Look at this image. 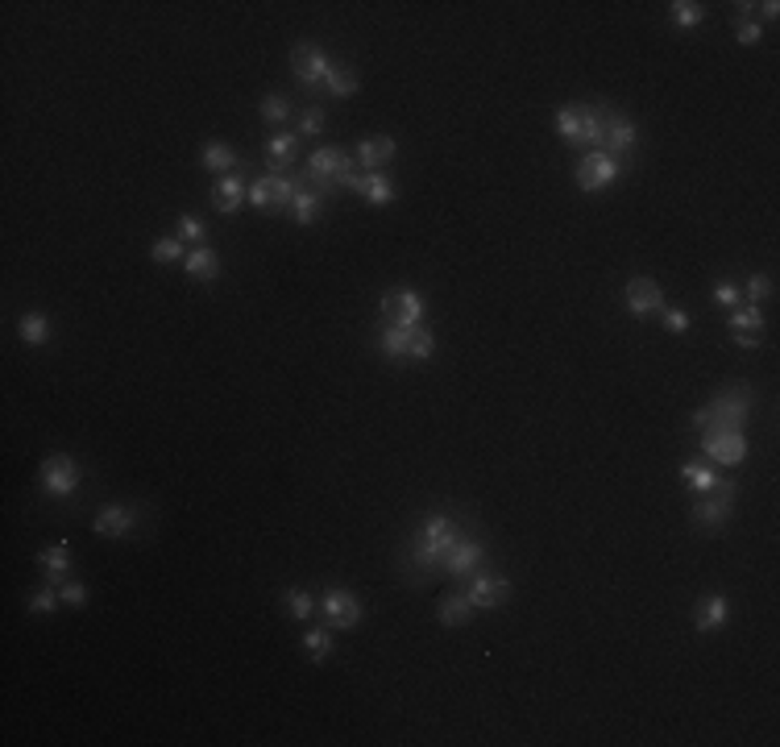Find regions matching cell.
Segmentation results:
<instances>
[{
  "label": "cell",
  "mask_w": 780,
  "mask_h": 747,
  "mask_svg": "<svg viewBox=\"0 0 780 747\" xmlns=\"http://www.w3.org/2000/svg\"><path fill=\"white\" fill-rule=\"evenodd\" d=\"M17 332H21V340L30 349H42L46 340H50V320H46L42 312H25V316L17 320Z\"/></svg>",
  "instance_id": "cell-26"
},
{
  "label": "cell",
  "mask_w": 780,
  "mask_h": 747,
  "mask_svg": "<svg viewBox=\"0 0 780 747\" xmlns=\"http://www.w3.org/2000/svg\"><path fill=\"white\" fill-rule=\"evenodd\" d=\"M735 345L739 349H759V337L756 332H735Z\"/></svg>",
  "instance_id": "cell-47"
},
{
  "label": "cell",
  "mask_w": 780,
  "mask_h": 747,
  "mask_svg": "<svg viewBox=\"0 0 780 747\" xmlns=\"http://www.w3.org/2000/svg\"><path fill=\"white\" fill-rule=\"evenodd\" d=\"M283 606H287V614H291V619H312V614L320 611L316 598H312L307 589H287V594H283Z\"/></svg>",
  "instance_id": "cell-32"
},
{
  "label": "cell",
  "mask_w": 780,
  "mask_h": 747,
  "mask_svg": "<svg viewBox=\"0 0 780 747\" xmlns=\"http://www.w3.org/2000/svg\"><path fill=\"white\" fill-rule=\"evenodd\" d=\"M295 150H299V133H291V129H279V133L266 137V159L295 162Z\"/></svg>",
  "instance_id": "cell-31"
},
{
  "label": "cell",
  "mask_w": 780,
  "mask_h": 747,
  "mask_svg": "<svg viewBox=\"0 0 780 747\" xmlns=\"http://www.w3.org/2000/svg\"><path fill=\"white\" fill-rule=\"evenodd\" d=\"M38 565L46 569V581H50V586H63V581H67V573H71V553H67V544L58 540L55 548L38 553Z\"/></svg>",
  "instance_id": "cell-24"
},
{
  "label": "cell",
  "mask_w": 780,
  "mask_h": 747,
  "mask_svg": "<svg viewBox=\"0 0 780 747\" xmlns=\"http://www.w3.org/2000/svg\"><path fill=\"white\" fill-rule=\"evenodd\" d=\"M320 606V614L329 619V627L332 631H349V627H357L362 622V602H357V594H349L345 586H332V589H324V598L316 602Z\"/></svg>",
  "instance_id": "cell-6"
},
{
  "label": "cell",
  "mask_w": 780,
  "mask_h": 747,
  "mask_svg": "<svg viewBox=\"0 0 780 747\" xmlns=\"http://www.w3.org/2000/svg\"><path fill=\"white\" fill-rule=\"evenodd\" d=\"M175 237L183 241V245H200V241H208V228L204 220H195V216H179V228H175Z\"/></svg>",
  "instance_id": "cell-38"
},
{
  "label": "cell",
  "mask_w": 780,
  "mask_h": 747,
  "mask_svg": "<svg viewBox=\"0 0 780 747\" xmlns=\"http://www.w3.org/2000/svg\"><path fill=\"white\" fill-rule=\"evenodd\" d=\"M324 88H329L337 100H349L353 91L362 88V75H357L353 67H332V75H329V83H324Z\"/></svg>",
  "instance_id": "cell-28"
},
{
  "label": "cell",
  "mask_w": 780,
  "mask_h": 747,
  "mask_svg": "<svg viewBox=\"0 0 780 747\" xmlns=\"http://www.w3.org/2000/svg\"><path fill=\"white\" fill-rule=\"evenodd\" d=\"M304 652L316 660V665H320V660H329V657H332V631H324V627L307 631V635H304Z\"/></svg>",
  "instance_id": "cell-36"
},
{
  "label": "cell",
  "mask_w": 780,
  "mask_h": 747,
  "mask_svg": "<svg viewBox=\"0 0 780 747\" xmlns=\"http://www.w3.org/2000/svg\"><path fill=\"white\" fill-rule=\"evenodd\" d=\"M701 453L714 465H739L747 457V441L735 428H706L701 432Z\"/></svg>",
  "instance_id": "cell-9"
},
{
  "label": "cell",
  "mask_w": 780,
  "mask_h": 747,
  "mask_svg": "<svg viewBox=\"0 0 780 747\" xmlns=\"http://www.w3.org/2000/svg\"><path fill=\"white\" fill-rule=\"evenodd\" d=\"M772 295V279L768 274H751L747 279V307H759Z\"/></svg>",
  "instance_id": "cell-42"
},
{
  "label": "cell",
  "mask_w": 780,
  "mask_h": 747,
  "mask_svg": "<svg viewBox=\"0 0 780 747\" xmlns=\"http://www.w3.org/2000/svg\"><path fill=\"white\" fill-rule=\"evenodd\" d=\"M668 13H673V25H681V30H693L706 21V4H698V0H673Z\"/></svg>",
  "instance_id": "cell-30"
},
{
  "label": "cell",
  "mask_w": 780,
  "mask_h": 747,
  "mask_svg": "<svg viewBox=\"0 0 780 747\" xmlns=\"http://www.w3.org/2000/svg\"><path fill=\"white\" fill-rule=\"evenodd\" d=\"M764 42V30H759V21H739V46H759Z\"/></svg>",
  "instance_id": "cell-46"
},
{
  "label": "cell",
  "mask_w": 780,
  "mask_h": 747,
  "mask_svg": "<svg viewBox=\"0 0 780 747\" xmlns=\"http://www.w3.org/2000/svg\"><path fill=\"white\" fill-rule=\"evenodd\" d=\"M419 329V324H416ZM416 329H403V324H382V332H378V349L390 357V362H403L411 353V337H416Z\"/></svg>",
  "instance_id": "cell-22"
},
{
  "label": "cell",
  "mask_w": 780,
  "mask_h": 747,
  "mask_svg": "<svg viewBox=\"0 0 780 747\" xmlns=\"http://www.w3.org/2000/svg\"><path fill=\"white\" fill-rule=\"evenodd\" d=\"M432 353H436V337H432L424 324L416 329V337H411V353H407V362H428Z\"/></svg>",
  "instance_id": "cell-39"
},
{
  "label": "cell",
  "mask_w": 780,
  "mask_h": 747,
  "mask_svg": "<svg viewBox=\"0 0 780 747\" xmlns=\"http://www.w3.org/2000/svg\"><path fill=\"white\" fill-rule=\"evenodd\" d=\"M759 13H764V17H768V21H776V13H780V4L776 0H764V4H756Z\"/></svg>",
  "instance_id": "cell-48"
},
{
  "label": "cell",
  "mask_w": 780,
  "mask_h": 747,
  "mask_svg": "<svg viewBox=\"0 0 780 747\" xmlns=\"http://www.w3.org/2000/svg\"><path fill=\"white\" fill-rule=\"evenodd\" d=\"M399 142L395 137H365V142H357V167L362 170H386L390 167V159H395Z\"/></svg>",
  "instance_id": "cell-17"
},
{
  "label": "cell",
  "mask_w": 780,
  "mask_h": 747,
  "mask_svg": "<svg viewBox=\"0 0 780 747\" xmlns=\"http://www.w3.org/2000/svg\"><path fill=\"white\" fill-rule=\"evenodd\" d=\"M320 216H324V195L312 192V187H304V192L291 200V220L295 225H316Z\"/></svg>",
  "instance_id": "cell-25"
},
{
  "label": "cell",
  "mask_w": 780,
  "mask_h": 747,
  "mask_svg": "<svg viewBox=\"0 0 780 747\" xmlns=\"http://www.w3.org/2000/svg\"><path fill=\"white\" fill-rule=\"evenodd\" d=\"M482 561H486V548H482L474 536H461V540H457L449 553H444L441 573H449V578L465 581L469 573H477V565H482Z\"/></svg>",
  "instance_id": "cell-10"
},
{
  "label": "cell",
  "mask_w": 780,
  "mask_h": 747,
  "mask_svg": "<svg viewBox=\"0 0 780 747\" xmlns=\"http://www.w3.org/2000/svg\"><path fill=\"white\" fill-rule=\"evenodd\" d=\"M461 536H465L461 523L452 519V515H432V519H424L416 544H411V565L416 569H441L444 553H449Z\"/></svg>",
  "instance_id": "cell-2"
},
{
  "label": "cell",
  "mask_w": 780,
  "mask_h": 747,
  "mask_svg": "<svg viewBox=\"0 0 780 747\" xmlns=\"http://www.w3.org/2000/svg\"><path fill=\"white\" fill-rule=\"evenodd\" d=\"M731 490H714V498H701V502H693V523L698 528H718V523L731 519Z\"/></svg>",
  "instance_id": "cell-18"
},
{
  "label": "cell",
  "mask_w": 780,
  "mask_h": 747,
  "mask_svg": "<svg viewBox=\"0 0 780 747\" xmlns=\"http://www.w3.org/2000/svg\"><path fill=\"white\" fill-rule=\"evenodd\" d=\"M42 490L55 498H71L80 490V465L67 453H50L42 461Z\"/></svg>",
  "instance_id": "cell-8"
},
{
  "label": "cell",
  "mask_w": 780,
  "mask_h": 747,
  "mask_svg": "<svg viewBox=\"0 0 780 747\" xmlns=\"http://www.w3.org/2000/svg\"><path fill=\"white\" fill-rule=\"evenodd\" d=\"M660 320H664V329L668 332H690V312H681V307H664V312H660Z\"/></svg>",
  "instance_id": "cell-45"
},
{
  "label": "cell",
  "mask_w": 780,
  "mask_h": 747,
  "mask_svg": "<svg viewBox=\"0 0 780 747\" xmlns=\"http://www.w3.org/2000/svg\"><path fill=\"white\" fill-rule=\"evenodd\" d=\"M622 170H627V162H619L611 150H589L577 162V187L581 192H602V187H611L619 179Z\"/></svg>",
  "instance_id": "cell-4"
},
{
  "label": "cell",
  "mask_w": 780,
  "mask_h": 747,
  "mask_svg": "<svg viewBox=\"0 0 780 747\" xmlns=\"http://www.w3.org/2000/svg\"><path fill=\"white\" fill-rule=\"evenodd\" d=\"M58 606H63L58 586H42L38 594H30V598H25V611H30V614H50V611H58Z\"/></svg>",
  "instance_id": "cell-35"
},
{
  "label": "cell",
  "mask_w": 780,
  "mask_h": 747,
  "mask_svg": "<svg viewBox=\"0 0 780 747\" xmlns=\"http://www.w3.org/2000/svg\"><path fill=\"white\" fill-rule=\"evenodd\" d=\"M556 133H561L565 146H581V137H586V104L556 108Z\"/></svg>",
  "instance_id": "cell-21"
},
{
  "label": "cell",
  "mask_w": 780,
  "mask_h": 747,
  "mask_svg": "<svg viewBox=\"0 0 780 747\" xmlns=\"http://www.w3.org/2000/svg\"><path fill=\"white\" fill-rule=\"evenodd\" d=\"M681 482L690 490H698V494H714V490H731V494H735V482H723V477L714 474V465H706V461L681 465Z\"/></svg>",
  "instance_id": "cell-15"
},
{
  "label": "cell",
  "mask_w": 780,
  "mask_h": 747,
  "mask_svg": "<svg viewBox=\"0 0 780 747\" xmlns=\"http://www.w3.org/2000/svg\"><path fill=\"white\" fill-rule=\"evenodd\" d=\"M58 594H63V606H83V602H88V586H83V581H63V586H58Z\"/></svg>",
  "instance_id": "cell-43"
},
{
  "label": "cell",
  "mask_w": 780,
  "mask_h": 747,
  "mask_svg": "<svg viewBox=\"0 0 780 747\" xmlns=\"http://www.w3.org/2000/svg\"><path fill=\"white\" fill-rule=\"evenodd\" d=\"M726 619H731V598H726V594H706V598L693 606V627H698L701 635L726 627Z\"/></svg>",
  "instance_id": "cell-13"
},
{
  "label": "cell",
  "mask_w": 780,
  "mask_h": 747,
  "mask_svg": "<svg viewBox=\"0 0 780 747\" xmlns=\"http://www.w3.org/2000/svg\"><path fill=\"white\" fill-rule=\"evenodd\" d=\"M150 258L162 262V266H170V262H183V258H187V245H183V241L170 233V237H159L154 245H150Z\"/></svg>",
  "instance_id": "cell-33"
},
{
  "label": "cell",
  "mask_w": 780,
  "mask_h": 747,
  "mask_svg": "<svg viewBox=\"0 0 780 747\" xmlns=\"http://www.w3.org/2000/svg\"><path fill=\"white\" fill-rule=\"evenodd\" d=\"M378 312H382L386 324H403V329H416V324H424V295L411 291V287H399V291H386L382 299H378Z\"/></svg>",
  "instance_id": "cell-5"
},
{
  "label": "cell",
  "mask_w": 780,
  "mask_h": 747,
  "mask_svg": "<svg viewBox=\"0 0 780 747\" xmlns=\"http://www.w3.org/2000/svg\"><path fill=\"white\" fill-rule=\"evenodd\" d=\"M726 324H731V332H764V312L759 307H747V304H739L731 316H726Z\"/></svg>",
  "instance_id": "cell-29"
},
{
  "label": "cell",
  "mask_w": 780,
  "mask_h": 747,
  "mask_svg": "<svg viewBox=\"0 0 780 747\" xmlns=\"http://www.w3.org/2000/svg\"><path fill=\"white\" fill-rule=\"evenodd\" d=\"M357 179H362V167H357V159L353 154H345V162H340V170H337V192H353L357 187Z\"/></svg>",
  "instance_id": "cell-40"
},
{
  "label": "cell",
  "mask_w": 780,
  "mask_h": 747,
  "mask_svg": "<svg viewBox=\"0 0 780 747\" xmlns=\"http://www.w3.org/2000/svg\"><path fill=\"white\" fill-rule=\"evenodd\" d=\"M245 183H241V175H220L216 179V187H212V204H216V212H225V216H233V212H241V204H245Z\"/></svg>",
  "instance_id": "cell-20"
},
{
  "label": "cell",
  "mask_w": 780,
  "mask_h": 747,
  "mask_svg": "<svg viewBox=\"0 0 780 747\" xmlns=\"http://www.w3.org/2000/svg\"><path fill=\"white\" fill-rule=\"evenodd\" d=\"M710 299H714V304H718V307H731V312H735V307L743 304V295H739V287H731V283H718V287H714V291H710Z\"/></svg>",
  "instance_id": "cell-44"
},
{
  "label": "cell",
  "mask_w": 780,
  "mask_h": 747,
  "mask_svg": "<svg viewBox=\"0 0 780 747\" xmlns=\"http://www.w3.org/2000/svg\"><path fill=\"white\" fill-rule=\"evenodd\" d=\"M465 594L474 602V611H498L510 598V581L502 573H469L465 578Z\"/></svg>",
  "instance_id": "cell-7"
},
{
  "label": "cell",
  "mask_w": 780,
  "mask_h": 747,
  "mask_svg": "<svg viewBox=\"0 0 780 747\" xmlns=\"http://www.w3.org/2000/svg\"><path fill=\"white\" fill-rule=\"evenodd\" d=\"M622 304H627V312L631 316H660L664 312V291H660L652 279H631V283L622 287Z\"/></svg>",
  "instance_id": "cell-11"
},
{
  "label": "cell",
  "mask_w": 780,
  "mask_h": 747,
  "mask_svg": "<svg viewBox=\"0 0 780 747\" xmlns=\"http://www.w3.org/2000/svg\"><path fill=\"white\" fill-rule=\"evenodd\" d=\"M200 162H204L208 170H216V175H228V170L237 167V154H233L225 142H208L204 154H200Z\"/></svg>",
  "instance_id": "cell-27"
},
{
  "label": "cell",
  "mask_w": 780,
  "mask_h": 747,
  "mask_svg": "<svg viewBox=\"0 0 780 747\" xmlns=\"http://www.w3.org/2000/svg\"><path fill=\"white\" fill-rule=\"evenodd\" d=\"M332 67H337V63H332V58L324 55L320 46H312V42H299L291 50V75L304 83L307 91L324 88V83H329V75H332Z\"/></svg>",
  "instance_id": "cell-3"
},
{
  "label": "cell",
  "mask_w": 780,
  "mask_h": 747,
  "mask_svg": "<svg viewBox=\"0 0 780 747\" xmlns=\"http://www.w3.org/2000/svg\"><path fill=\"white\" fill-rule=\"evenodd\" d=\"M436 619H441L444 627H465V622L474 619V602H469V594H465V589L444 594L441 606H436Z\"/></svg>",
  "instance_id": "cell-23"
},
{
  "label": "cell",
  "mask_w": 780,
  "mask_h": 747,
  "mask_svg": "<svg viewBox=\"0 0 780 747\" xmlns=\"http://www.w3.org/2000/svg\"><path fill=\"white\" fill-rule=\"evenodd\" d=\"M133 523H137L133 507H116V502H108V507L91 519V532L104 536V540H124V536L133 532Z\"/></svg>",
  "instance_id": "cell-12"
},
{
  "label": "cell",
  "mask_w": 780,
  "mask_h": 747,
  "mask_svg": "<svg viewBox=\"0 0 780 747\" xmlns=\"http://www.w3.org/2000/svg\"><path fill=\"white\" fill-rule=\"evenodd\" d=\"M635 142H639V133H635V121L622 113H611L606 108V133H602V146L611 150H622V154H631Z\"/></svg>",
  "instance_id": "cell-19"
},
{
  "label": "cell",
  "mask_w": 780,
  "mask_h": 747,
  "mask_svg": "<svg viewBox=\"0 0 780 747\" xmlns=\"http://www.w3.org/2000/svg\"><path fill=\"white\" fill-rule=\"evenodd\" d=\"M245 200L253 208H261V212H274V195H270V179H258V183H249V192Z\"/></svg>",
  "instance_id": "cell-41"
},
{
  "label": "cell",
  "mask_w": 780,
  "mask_h": 747,
  "mask_svg": "<svg viewBox=\"0 0 780 747\" xmlns=\"http://www.w3.org/2000/svg\"><path fill=\"white\" fill-rule=\"evenodd\" d=\"M183 270L192 274L195 283H216V279H220V270H225V262H220V253H216L212 245H195V249H187Z\"/></svg>",
  "instance_id": "cell-14"
},
{
  "label": "cell",
  "mask_w": 780,
  "mask_h": 747,
  "mask_svg": "<svg viewBox=\"0 0 780 747\" xmlns=\"http://www.w3.org/2000/svg\"><path fill=\"white\" fill-rule=\"evenodd\" d=\"M353 192L362 195L365 204H373V208H386V204H395V200H399L395 183L386 179L382 170H362V179H357V187H353Z\"/></svg>",
  "instance_id": "cell-16"
},
{
  "label": "cell",
  "mask_w": 780,
  "mask_h": 747,
  "mask_svg": "<svg viewBox=\"0 0 780 747\" xmlns=\"http://www.w3.org/2000/svg\"><path fill=\"white\" fill-rule=\"evenodd\" d=\"M324 124H329L324 108H320V104H307L304 113H299V137H320L324 133Z\"/></svg>",
  "instance_id": "cell-37"
},
{
  "label": "cell",
  "mask_w": 780,
  "mask_h": 747,
  "mask_svg": "<svg viewBox=\"0 0 780 747\" xmlns=\"http://www.w3.org/2000/svg\"><path fill=\"white\" fill-rule=\"evenodd\" d=\"M751 419V391L747 386H726L723 395H714L706 408L693 411V428L706 432V428H735L743 432V424Z\"/></svg>",
  "instance_id": "cell-1"
},
{
  "label": "cell",
  "mask_w": 780,
  "mask_h": 747,
  "mask_svg": "<svg viewBox=\"0 0 780 747\" xmlns=\"http://www.w3.org/2000/svg\"><path fill=\"white\" fill-rule=\"evenodd\" d=\"M258 108H261V121H270V124H287V121H291V113H295L291 100H287V96H279V91H270Z\"/></svg>",
  "instance_id": "cell-34"
}]
</instances>
